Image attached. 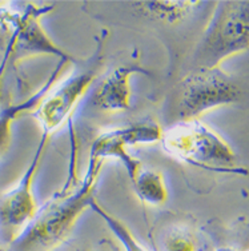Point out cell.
<instances>
[{
  "label": "cell",
  "mask_w": 249,
  "mask_h": 251,
  "mask_svg": "<svg viewBox=\"0 0 249 251\" xmlns=\"http://www.w3.org/2000/svg\"><path fill=\"white\" fill-rule=\"evenodd\" d=\"M245 103H249V77L224 73L220 67L195 70L171 92L165 121L171 125L196 121L216 107Z\"/></svg>",
  "instance_id": "1"
},
{
  "label": "cell",
  "mask_w": 249,
  "mask_h": 251,
  "mask_svg": "<svg viewBox=\"0 0 249 251\" xmlns=\"http://www.w3.org/2000/svg\"><path fill=\"white\" fill-rule=\"evenodd\" d=\"M99 159L91 158V169L87 174L83 187L60 199L48 202L24 230L12 241L14 251H49L62 243L79 215L92 203V193L96 183V176L100 169Z\"/></svg>",
  "instance_id": "2"
},
{
  "label": "cell",
  "mask_w": 249,
  "mask_h": 251,
  "mask_svg": "<svg viewBox=\"0 0 249 251\" xmlns=\"http://www.w3.org/2000/svg\"><path fill=\"white\" fill-rule=\"evenodd\" d=\"M193 56L195 70L219 67L249 47V1H221Z\"/></svg>",
  "instance_id": "3"
},
{
  "label": "cell",
  "mask_w": 249,
  "mask_h": 251,
  "mask_svg": "<svg viewBox=\"0 0 249 251\" xmlns=\"http://www.w3.org/2000/svg\"><path fill=\"white\" fill-rule=\"evenodd\" d=\"M161 140L168 154L193 166L209 170L235 166V152L229 146L197 119L172 125Z\"/></svg>",
  "instance_id": "4"
},
{
  "label": "cell",
  "mask_w": 249,
  "mask_h": 251,
  "mask_svg": "<svg viewBox=\"0 0 249 251\" xmlns=\"http://www.w3.org/2000/svg\"><path fill=\"white\" fill-rule=\"evenodd\" d=\"M97 73L99 68L96 66L83 68L62 83L60 87L49 97L44 98L42 103H39L34 115L44 130V135L56 130L71 115L72 110L90 88Z\"/></svg>",
  "instance_id": "5"
},
{
  "label": "cell",
  "mask_w": 249,
  "mask_h": 251,
  "mask_svg": "<svg viewBox=\"0 0 249 251\" xmlns=\"http://www.w3.org/2000/svg\"><path fill=\"white\" fill-rule=\"evenodd\" d=\"M161 136H163V130L156 122H139L99 136L92 146L91 158L99 160L104 159L107 156L120 158L125 163V167L132 179L135 174L141 169V166L139 162L132 159L128 155L125 146L135 145V143H155L161 140Z\"/></svg>",
  "instance_id": "6"
},
{
  "label": "cell",
  "mask_w": 249,
  "mask_h": 251,
  "mask_svg": "<svg viewBox=\"0 0 249 251\" xmlns=\"http://www.w3.org/2000/svg\"><path fill=\"white\" fill-rule=\"evenodd\" d=\"M45 140L47 135L43 136L34 159L18 184L0 197V225L7 230L12 231L20 227H25L38 214V204L35 201L32 184Z\"/></svg>",
  "instance_id": "7"
},
{
  "label": "cell",
  "mask_w": 249,
  "mask_h": 251,
  "mask_svg": "<svg viewBox=\"0 0 249 251\" xmlns=\"http://www.w3.org/2000/svg\"><path fill=\"white\" fill-rule=\"evenodd\" d=\"M137 71L135 67H119L97 86L91 98V103L101 111H123L130 107V77Z\"/></svg>",
  "instance_id": "8"
},
{
  "label": "cell",
  "mask_w": 249,
  "mask_h": 251,
  "mask_svg": "<svg viewBox=\"0 0 249 251\" xmlns=\"http://www.w3.org/2000/svg\"><path fill=\"white\" fill-rule=\"evenodd\" d=\"M132 182L139 198L144 203L151 206H160L167 201V187L164 183L163 175L158 171L140 169L132 178Z\"/></svg>",
  "instance_id": "9"
},
{
  "label": "cell",
  "mask_w": 249,
  "mask_h": 251,
  "mask_svg": "<svg viewBox=\"0 0 249 251\" xmlns=\"http://www.w3.org/2000/svg\"><path fill=\"white\" fill-rule=\"evenodd\" d=\"M91 206H93V207L100 213L101 217H104V219H106L107 222H110V226L112 227V230L116 232V235L121 239V241L124 242L125 245H127V247H128V251H143L141 249H140V246L136 243V241H134L132 239V237H131V232L125 228L123 225L120 222H117L116 219H112L111 217H108L106 214V211H103L101 208H99L97 206H96L95 203H93V201H92Z\"/></svg>",
  "instance_id": "10"
},
{
  "label": "cell",
  "mask_w": 249,
  "mask_h": 251,
  "mask_svg": "<svg viewBox=\"0 0 249 251\" xmlns=\"http://www.w3.org/2000/svg\"><path fill=\"white\" fill-rule=\"evenodd\" d=\"M165 251H196L195 243L184 232H175L165 242Z\"/></svg>",
  "instance_id": "11"
}]
</instances>
